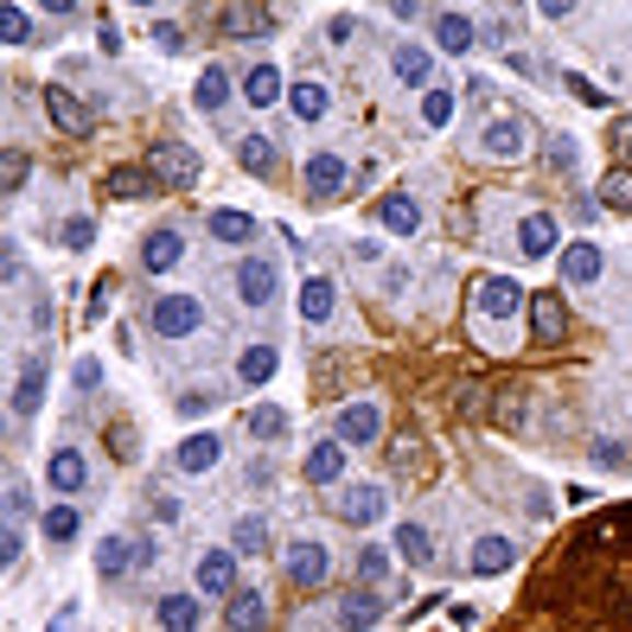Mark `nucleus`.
<instances>
[{
  "label": "nucleus",
  "mask_w": 632,
  "mask_h": 632,
  "mask_svg": "<svg viewBox=\"0 0 632 632\" xmlns=\"http://www.w3.org/2000/svg\"><path fill=\"white\" fill-rule=\"evenodd\" d=\"M38 530H45V543H51V550H65V543L77 537V530H83V512H77V505H51Z\"/></svg>",
  "instance_id": "39"
},
{
  "label": "nucleus",
  "mask_w": 632,
  "mask_h": 632,
  "mask_svg": "<svg viewBox=\"0 0 632 632\" xmlns=\"http://www.w3.org/2000/svg\"><path fill=\"white\" fill-rule=\"evenodd\" d=\"M250 435H256V441H281V435H288V410H281V403H262V410L250 415Z\"/></svg>",
  "instance_id": "44"
},
{
  "label": "nucleus",
  "mask_w": 632,
  "mask_h": 632,
  "mask_svg": "<svg viewBox=\"0 0 632 632\" xmlns=\"http://www.w3.org/2000/svg\"><path fill=\"white\" fill-rule=\"evenodd\" d=\"M58 243H65V250H77V256H83V250H90V243H96V218H65V223H58Z\"/></svg>",
  "instance_id": "47"
},
{
  "label": "nucleus",
  "mask_w": 632,
  "mask_h": 632,
  "mask_svg": "<svg viewBox=\"0 0 632 632\" xmlns=\"http://www.w3.org/2000/svg\"><path fill=\"white\" fill-rule=\"evenodd\" d=\"M480 148L492 153V160H524V153H530V122H524V115H485Z\"/></svg>",
  "instance_id": "7"
},
{
  "label": "nucleus",
  "mask_w": 632,
  "mask_h": 632,
  "mask_svg": "<svg viewBox=\"0 0 632 632\" xmlns=\"http://www.w3.org/2000/svg\"><path fill=\"white\" fill-rule=\"evenodd\" d=\"M45 485L51 492H65V505L83 498V485H90V460H83V447H51V460H45Z\"/></svg>",
  "instance_id": "8"
},
{
  "label": "nucleus",
  "mask_w": 632,
  "mask_h": 632,
  "mask_svg": "<svg viewBox=\"0 0 632 632\" xmlns=\"http://www.w3.org/2000/svg\"><path fill=\"white\" fill-rule=\"evenodd\" d=\"M275 371H281V352H275L268 338L243 345V358H237V383H243V390H262V383H268Z\"/></svg>",
  "instance_id": "20"
},
{
  "label": "nucleus",
  "mask_w": 632,
  "mask_h": 632,
  "mask_svg": "<svg viewBox=\"0 0 632 632\" xmlns=\"http://www.w3.org/2000/svg\"><path fill=\"white\" fill-rule=\"evenodd\" d=\"M600 268H607V256H600L595 237H575V243H562V281H568V288H595Z\"/></svg>",
  "instance_id": "14"
},
{
  "label": "nucleus",
  "mask_w": 632,
  "mask_h": 632,
  "mask_svg": "<svg viewBox=\"0 0 632 632\" xmlns=\"http://www.w3.org/2000/svg\"><path fill=\"white\" fill-rule=\"evenodd\" d=\"M562 83H568V96H575V103H588V110H607V90H600V83H588L582 71H568Z\"/></svg>",
  "instance_id": "50"
},
{
  "label": "nucleus",
  "mask_w": 632,
  "mask_h": 632,
  "mask_svg": "<svg viewBox=\"0 0 632 632\" xmlns=\"http://www.w3.org/2000/svg\"><path fill=\"white\" fill-rule=\"evenodd\" d=\"M333 307H338V288L326 275H307V281H300V320H307V326H326Z\"/></svg>",
  "instance_id": "24"
},
{
  "label": "nucleus",
  "mask_w": 632,
  "mask_h": 632,
  "mask_svg": "<svg viewBox=\"0 0 632 632\" xmlns=\"http://www.w3.org/2000/svg\"><path fill=\"white\" fill-rule=\"evenodd\" d=\"M383 453H390V467H403V473H415V467H422V453H415L410 441H390Z\"/></svg>",
  "instance_id": "57"
},
{
  "label": "nucleus",
  "mask_w": 632,
  "mask_h": 632,
  "mask_svg": "<svg viewBox=\"0 0 632 632\" xmlns=\"http://www.w3.org/2000/svg\"><path fill=\"white\" fill-rule=\"evenodd\" d=\"M153 38H160V51H186V33H180L173 20H160V26H153Z\"/></svg>",
  "instance_id": "58"
},
{
  "label": "nucleus",
  "mask_w": 632,
  "mask_h": 632,
  "mask_svg": "<svg viewBox=\"0 0 632 632\" xmlns=\"http://www.w3.org/2000/svg\"><path fill=\"white\" fill-rule=\"evenodd\" d=\"M333 441H345V447H377V441H383V410H377L371 397L345 403V410H338V422H333Z\"/></svg>",
  "instance_id": "5"
},
{
  "label": "nucleus",
  "mask_w": 632,
  "mask_h": 632,
  "mask_svg": "<svg viewBox=\"0 0 632 632\" xmlns=\"http://www.w3.org/2000/svg\"><path fill=\"white\" fill-rule=\"evenodd\" d=\"M38 410H45V358L20 365V377H13V415H38Z\"/></svg>",
  "instance_id": "26"
},
{
  "label": "nucleus",
  "mask_w": 632,
  "mask_h": 632,
  "mask_svg": "<svg viewBox=\"0 0 632 632\" xmlns=\"http://www.w3.org/2000/svg\"><path fill=\"white\" fill-rule=\"evenodd\" d=\"M223 627L230 632H268V595L262 588H237L223 600Z\"/></svg>",
  "instance_id": "15"
},
{
  "label": "nucleus",
  "mask_w": 632,
  "mask_h": 632,
  "mask_svg": "<svg viewBox=\"0 0 632 632\" xmlns=\"http://www.w3.org/2000/svg\"><path fill=\"white\" fill-rule=\"evenodd\" d=\"M230 90H237V83H230V71H223V65H205V71H198V83H192V103H198L205 115H218L223 103H230Z\"/></svg>",
  "instance_id": "31"
},
{
  "label": "nucleus",
  "mask_w": 632,
  "mask_h": 632,
  "mask_svg": "<svg viewBox=\"0 0 632 632\" xmlns=\"http://www.w3.org/2000/svg\"><path fill=\"white\" fill-rule=\"evenodd\" d=\"M358 582H365V588L390 582V550H383V543H365V550H358Z\"/></svg>",
  "instance_id": "45"
},
{
  "label": "nucleus",
  "mask_w": 632,
  "mask_h": 632,
  "mask_svg": "<svg viewBox=\"0 0 632 632\" xmlns=\"http://www.w3.org/2000/svg\"><path fill=\"white\" fill-rule=\"evenodd\" d=\"M524 403H530V383H498L492 390V422L498 428H524Z\"/></svg>",
  "instance_id": "34"
},
{
  "label": "nucleus",
  "mask_w": 632,
  "mask_h": 632,
  "mask_svg": "<svg viewBox=\"0 0 632 632\" xmlns=\"http://www.w3.org/2000/svg\"><path fill=\"white\" fill-rule=\"evenodd\" d=\"M153 556H160V550H153L148 537H135V568H153Z\"/></svg>",
  "instance_id": "62"
},
{
  "label": "nucleus",
  "mask_w": 632,
  "mask_h": 632,
  "mask_svg": "<svg viewBox=\"0 0 632 632\" xmlns=\"http://www.w3.org/2000/svg\"><path fill=\"white\" fill-rule=\"evenodd\" d=\"M45 110H51V122H58L65 135H83V128H90V115H83L71 83H45Z\"/></svg>",
  "instance_id": "25"
},
{
  "label": "nucleus",
  "mask_w": 632,
  "mask_h": 632,
  "mask_svg": "<svg viewBox=\"0 0 632 632\" xmlns=\"http://www.w3.org/2000/svg\"><path fill=\"white\" fill-rule=\"evenodd\" d=\"M543 160H550V166H556L562 180H568V173H575V166H582V148H575V141H568V135H550V141H543Z\"/></svg>",
  "instance_id": "46"
},
{
  "label": "nucleus",
  "mask_w": 632,
  "mask_h": 632,
  "mask_svg": "<svg viewBox=\"0 0 632 632\" xmlns=\"http://www.w3.org/2000/svg\"><path fill=\"white\" fill-rule=\"evenodd\" d=\"M128 568H135V543H128V537H103V543H96V575H103V582H122Z\"/></svg>",
  "instance_id": "35"
},
{
  "label": "nucleus",
  "mask_w": 632,
  "mask_h": 632,
  "mask_svg": "<svg viewBox=\"0 0 632 632\" xmlns=\"http://www.w3.org/2000/svg\"><path fill=\"white\" fill-rule=\"evenodd\" d=\"M71 383H77V390H83V397H96V383H103V365H96V358H77Z\"/></svg>",
  "instance_id": "53"
},
{
  "label": "nucleus",
  "mask_w": 632,
  "mask_h": 632,
  "mask_svg": "<svg viewBox=\"0 0 632 632\" xmlns=\"http://www.w3.org/2000/svg\"><path fill=\"white\" fill-rule=\"evenodd\" d=\"M0 556H7V568L26 556V524H7V537H0Z\"/></svg>",
  "instance_id": "55"
},
{
  "label": "nucleus",
  "mask_w": 632,
  "mask_h": 632,
  "mask_svg": "<svg viewBox=\"0 0 632 632\" xmlns=\"http://www.w3.org/2000/svg\"><path fill=\"white\" fill-rule=\"evenodd\" d=\"M352 33H358L352 13H333V20H326V45H352Z\"/></svg>",
  "instance_id": "56"
},
{
  "label": "nucleus",
  "mask_w": 632,
  "mask_h": 632,
  "mask_svg": "<svg viewBox=\"0 0 632 632\" xmlns=\"http://www.w3.org/2000/svg\"><path fill=\"white\" fill-rule=\"evenodd\" d=\"M243 103H250V110H275V103H281V71H275V65H250V71H243Z\"/></svg>",
  "instance_id": "28"
},
{
  "label": "nucleus",
  "mask_w": 632,
  "mask_h": 632,
  "mask_svg": "<svg viewBox=\"0 0 632 632\" xmlns=\"http://www.w3.org/2000/svg\"><path fill=\"white\" fill-rule=\"evenodd\" d=\"M530 338H537V345H562V338H568V307H562L556 288H537V295H530Z\"/></svg>",
  "instance_id": "13"
},
{
  "label": "nucleus",
  "mask_w": 632,
  "mask_h": 632,
  "mask_svg": "<svg viewBox=\"0 0 632 632\" xmlns=\"http://www.w3.org/2000/svg\"><path fill=\"white\" fill-rule=\"evenodd\" d=\"M26 512H33V485L20 473H7V524H26Z\"/></svg>",
  "instance_id": "49"
},
{
  "label": "nucleus",
  "mask_w": 632,
  "mask_h": 632,
  "mask_svg": "<svg viewBox=\"0 0 632 632\" xmlns=\"http://www.w3.org/2000/svg\"><path fill=\"white\" fill-rule=\"evenodd\" d=\"M237 166H243V173H256V180H268V173L281 166V153H275L268 135H237Z\"/></svg>",
  "instance_id": "29"
},
{
  "label": "nucleus",
  "mask_w": 632,
  "mask_h": 632,
  "mask_svg": "<svg viewBox=\"0 0 632 632\" xmlns=\"http://www.w3.org/2000/svg\"><path fill=\"white\" fill-rule=\"evenodd\" d=\"M600 205H607V211H627V218H632V166H613V173L600 180Z\"/></svg>",
  "instance_id": "43"
},
{
  "label": "nucleus",
  "mask_w": 632,
  "mask_h": 632,
  "mask_svg": "<svg viewBox=\"0 0 632 632\" xmlns=\"http://www.w3.org/2000/svg\"><path fill=\"white\" fill-rule=\"evenodd\" d=\"M160 632H198V595H186V588H173V595H160Z\"/></svg>",
  "instance_id": "27"
},
{
  "label": "nucleus",
  "mask_w": 632,
  "mask_h": 632,
  "mask_svg": "<svg viewBox=\"0 0 632 632\" xmlns=\"http://www.w3.org/2000/svg\"><path fill=\"white\" fill-rule=\"evenodd\" d=\"M300 180H307V198H313V205H333L338 192H345V180H352V166H345V153L320 148L313 160H307V173H300Z\"/></svg>",
  "instance_id": "9"
},
{
  "label": "nucleus",
  "mask_w": 632,
  "mask_h": 632,
  "mask_svg": "<svg viewBox=\"0 0 632 632\" xmlns=\"http://www.w3.org/2000/svg\"><path fill=\"white\" fill-rule=\"evenodd\" d=\"M223 403V390H186L180 397V415H205V410H218Z\"/></svg>",
  "instance_id": "52"
},
{
  "label": "nucleus",
  "mask_w": 632,
  "mask_h": 632,
  "mask_svg": "<svg viewBox=\"0 0 632 632\" xmlns=\"http://www.w3.org/2000/svg\"><path fill=\"white\" fill-rule=\"evenodd\" d=\"M453 110H460V96H453L447 83L422 90V122H428V128H447V122H453Z\"/></svg>",
  "instance_id": "42"
},
{
  "label": "nucleus",
  "mask_w": 632,
  "mask_h": 632,
  "mask_svg": "<svg viewBox=\"0 0 632 632\" xmlns=\"http://www.w3.org/2000/svg\"><path fill=\"white\" fill-rule=\"evenodd\" d=\"M45 326H51V295L38 288V295H33V333H45Z\"/></svg>",
  "instance_id": "59"
},
{
  "label": "nucleus",
  "mask_w": 632,
  "mask_h": 632,
  "mask_svg": "<svg viewBox=\"0 0 632 632\" xmlns=\"http://www.w3.org/2000/svg\"><path fill=\"white\" fill-rule=\"evenodd\" d=\"M524 307V288L512 281V275H485V281H473V320L480 326H505V320H518Z\"/></svg>",
  "instance_id": "2"
},
{
  "label": "nucleus",
  "mask_w": 632,
  "mask_h": 632,
  "mask_svg": "<svg viewBox=\"0 0 632 632\" xmlns=\"http://www.w3.org/2000/svg\"><path fill=\"white\" fill-rule=\"evenodd\" d=\"M110 453H115V460H141V435H135L128 422H115V428H110Z\"/></svg>",
  "instance_id": "51"
},
{
  "label": "nucleus",
  "mask_w": 632,
  "mask_h": 632,
  "mask_svg": "<svg viewBox=\"0 0 632 632\" xmlns=\"http://www.w3.org/2000/svg\"><path fill=\"white\" fill-rule=\"evenodd\" d=\"M148 326L160 338H192L205 326V307H198V295H186V288H166V295H153Z\"/></svg>",
  "instance_id": "3"
},
{
  "label": "nucleus",
  "mask_w": 632,
  "mask_h": 632,
  "mask_svg": "<svg viewBox=\"0 0 632 632\" xmlns=\"http://www.w3.org/2000/svg\"><path fill=\"white\" fill-rule=\"evenodd\" d=\"M26 173H33V160H26L20 148H7V160H0V192L13 198V192L26 186Z\"/></svg>",
  "instance_id": "48"
},
{
  "label": "nucleus",
  "mask_w": 632,
  "mask_h": 632,
  "mask_svg": "<svg viewBox=\"0 0 632 632\" xmlns=\"http://www.w3.org/2000/svg\"><path fill=\"white\" fill-rule=\"evenodd\" d=\"M198 595H237V550L198 556Z\"/></svg>",
  "instance_id": "23"
},
{
  "label": "nucleus",
  "mask_w": 632,
  "mask_h": 632,
  "mask_svg": "<svg viewBox=\"0 0 632 632\" xmlns=\"http://www.w3.org/2000/svg\"><path fill=\"white\" fill-rule=\"evenodd\" d=\"M218 26H223V38H262V33L281 26V13H275V7H223Z\"/></svg>",
  "instance_id": "16"
},
{
  "label": "nucleus",
  "mask_w": 632,
  "mask_h": 632,
  "mask_svg": "<svg viewBox=\"0 0 632 632\" xmlns=\"http://www.w3.org/2000/svg\"><path fill=\"white\" fill-rule=\"evenodd\" d=\"M275 288H281V268H275V262L268 256H243L237 262V300H243V307H268V300H275Z\"/></svg>",
  "instance_id": "10"
},
{
  "label": "nucleus",
  "mask_w": 632,
  "mask_h": 632,
  "mask_svg": "<svg viewBox=\"0 0 632 632\" xmlns=\"http://www.w3.org/2000/svg\"><path fill=\"white\" fill-rule=\"evenodd\" d=\"M512 562H518V543H512L505 530H492V537H480V543H473L467 568H473V575H505Z\"/></svg>",
  "instance_id": "21"
},
{
  "label": "nucleus",
  "mask_w": 632,
  "mask_h": 632,
  "mask_svg": "<svg viewBox=\"0 0 632 632\" xmlns=\"http://www.w3.org/2000/svg\"><path fill=\"white\" fill-rule=\"evenodd\" d=\"M288 110H295L300 122H320V115L333 110V96H326V83H313V77H300V83H288Z\"/></svg>",
  "instance_id": "33"
},
{
  "label": "nucleus",
  "mask_w": 632,
  "mask_h": 632,
  "mask_svg": "<svg viewBox=\"0 0 632 632\" xmlns=\"http://www.w3.org/2000/svg\"><path fill=\"white\" fill-rule=\"evenodd\" d=\"M218 460H223V435H211V428L186 435V441H180V453H173V467H180V473H211Z\"/></svg>",
  "instance_id": "17"
},
{
  "label": "nucleus",
  "mask_w": 632,
  "mask_h": 632,
  "mask_svg": "<svg viewBox=\"0 0 632 632\" xmlns=\"http://www.w3.org/2000/svg\"><path fill=\"white\" fill-rule=\"evenodd\" d=\"M390 71H397V83H428V77H435V58H428L422 45H397V51H390Z\"/></svg>",
  "instance_id": "37"
},
{
  "label": "nucleus",
  "mask_w": 632,
  "mask_h": 632,
  "mask_svg": "<svg viewBox=\"0 0 632 632\" xmlns=\"http://www.w3.org/2000/svg\"><path fill=\"white\" fill-rule=\"evenodd\" d=\"M377 223H383L390 237H415V230H422V205H415L410 192H383V198H377Z\"/></svg>",
  "instance_id": "18"
},
{
  "label": "nucleus",
  "mask_w": 632,
  "mask_h": 632,
  "mask_svg": "<svg viewBox=\"0 0 632 632\" xmlns=\"http://www.w3.org/2000/svg\"><path fill=\"white\" fill-rule=\"evenodd\" d=\"M153 192L160 186H153L148 166H115L110 173V198H122V205H128V198H153Z\"/></svg>",
  "instance_id": "38"
},
{
  "label": "nucleus",
  "mask_w": 632,
  "mask_h": 632,
  "mask_svg": "<svg viewBox=\"0 0 632 632\" xmlns=\"http://www.w3.org/2000/svg\"><path fill=\"white\" fill-rule=\"evenodd\" d=\"M595 467H600V473H620V467H627V447H620V441H595Z\"/></svg>",
  "instance_id": "54"
},
{
  "label": "nucleus",
  "mask_w": 632,
  "mask_h": 632,
  "mask_svg": "<svg viewBox=\"0 0 632 632\" xmlns=\"http://www.w3.org/2000/svg\"><path fill=\"white\" fill-rule=\"evenodd\" d=\"M198 148H186V141H153L148 148V173H153V186L160 192H186L198 186Z\"/></svg>",
  "instance_id": "1"
},
{
  "label": "nucleus",
  "mask_w": 632,
  "mask_h": 632,
  "mask_svg": "<svg viewBox=\"0 0 632 632\" xmlns=\"http://www.w3.org/2000/svg\"><path fill=\"white\" fill-rule=\"evenodd\" d=\"M473 20H467V13H453V7H441V13H435V45H441L447 58H453V51H473Z\"/></svg>",
  "instance_id": "30"
},
{
  "label": "nucleus",
  "mask_w": 632,
  "mask_h": 632,
  "mask_svg": "<svg viewBox=\"0 0 632 632\" xmlns=\"http://www.w3.org/2000/svg\"><path fill=\"white\" fill-rule=\"evenodd\" d=\"M518 256H530V262L562 256V223H556V211H524V218H518Z\"/></svg>",
  "instance_id": "11"
},
{
  "label": "nucleus",
  "mask_w": 632,
  "mask_h": 632,
  "mask_svg": "<svg viewBox=\"0 0 632 632\" xmlns=\"http://www.w3.org/2000/svg\"><path fill=\"white\" fill-rule=\"evenodd\" d=\"M345 453H352L345 441H313V447H307V467H300V473H307L313 485H338V480H345Z\"/></svg>",
  "instance_id": "22"
},
{
  "label": "nucleus",
  "mask_w": 632,
  "mask_h": 632,
  "mask_svg": "<svg viewBox=\"0 0 632 632\" xmlns=\"http://www.w3.org/2000/svg\"><path fill=\"white\" fill-rule=\"evenodd\" d=\"M205 230H211L218 243H250V237H256V218H250V211H230V205H218V211L205 218Z\"/></svg>",
  "instance_id": "36"
},
{
  "label": "nucleus",
  "mask_w": 632,
  "mask_h": 632,
  "mask_svg": "<svg viewBox=\"0 0 632 632\" xmlns=\"http://www.w3.org/2000/svg\"><path fill=\"white\" fill-rule=\"evenodd\" d=\"M71 627H77V600H65V607L51 613V627H45V632H71Z\"/></svg>",
  "instance_id": "60"
},
{
  "label": "nucleus",
  "mask_w": 632,
  "mask_h": 632,
  "mask_svg": "<svg viewBox=\"0 0 632 632\" xmlns=\"http://www.w3.org/2000/svg\"><path fill=\"white\" fill-rule=\"evenodd\" d=\"M333 512H338L345 530H371V524L390 512V492H383V485H345L333 498Z\"/></svg>",
  "instance_id": "4"
},
{
  "label": "nucleus",
  "mask_w": 632,
  "mask_h": 632,
  "mask_svg": "<svg viewBox=\"0 0 632 632\" xmlns=\"http://www.w3.org/2000/svg\"><path fill=\"white\" fill-rule=\"evenodd\" d=\"M326 568H333V556H326V543H313V537H295V543L281 550V575H288L295 588H320Z\"/></svg>",
  "instance_id": "6"
},
{
  "label": "nucleus",
  "mask_w": 632,
  "mask_h": 632,
  "mask_svg": "<svg viewBox=\"0 0 632 632\" xmlns=\"http://www.w3.org/2000/svg\"><path fill=\"white\" fill-rule=\"evenodd\" d=\"M180 262H186V237H180V230H148L141 268H148V275H166V268H180Z\"/></svg>",
  "instance_id": "19"
},
{
  "label": "nucleus",
  "mask_w": 632,
  "mask_h": 632,
  "mask_svg": "<svg viewBox=\"0 0 632 632\" xmlns=\"http://www.w3.org/2000/svg\"><path fill=\"white\" fill-rule=\"evenodd\" d=\"M230 550H237V556H256V550H268V518H256V512H250V518H237V530H230Z\"/></svg>",
  "instance_id": "41"
},
{
  "label": "nucleus",
  "mask_w": 632,
  "mask_h": 632,
  "mask_svg": "<svg viewBox=\"0 0 632 632\" xmlns=\"http://www.w3.org/2000/svg\"><path fill=\"white\" fill-rule=\"evenodd\" d=\"M0 38H7V45H33V38H45V33H38V20L26 7L7 0V7H0Z\"/></svg>",
  "instance_id": "40"
},
{
  "label": "nucleus",
  "mask_w": 632,
  "mask_h": 632,
  "mask_svg": "<svg viewBox=\"0 0 632 632\" xmlns=\"http://www.w3.org/2000/svg\"><path fill=\"white\" fill-rule=\"evenodd\" d=\"M383 613H390V600L377 595V588H352V595H338L333 627H338V632H371Z\"/></svg>",
  "instance_id": "12"
},
{
  "label": "nucleus",
  "mask_w": 632,
  "mask_h": 632,
  "mask_svg": "<svg viewBox=\"0 0 632 632\" xmlns=\"http://www.w3.org/2000/svg\"><path fill=\"white\" fill-rule=\"evenodd\" d=\"M383 288H390V295H403V288H410V268H403V262H397V268H383Z\"/></svg>",
  "instance_id": "61"
},
{
  "label": "nucleus",
  "mask_w": 632,
  "mask_h": 632,
  "mask_svg": "<svg viewBox=\"0 0 632 632\" xmlns=\"http://www.w3.org/2000/svg\"><path fill=\"white\" fill-rule=\"evenodd\" d=\"M620 153H632V122H620Z\"/></svg>",
  "instance_id": "63"
},
{
  "label": "nucleus",
  "mask_w": 632,
  "mask_h": 632,
  "mask_svg": "<svg viewBox=\"0 0 632 632\" xmlns=\"http://www.w3.org/2000/svg\"><path fill=\"white\" fill-rule=\"evenodd\" d=\"M397 556L410 562V568H428L435 562V537H428V524H397Z\"/></svg>",
  "instance_id": "32"
}]
</instances>
